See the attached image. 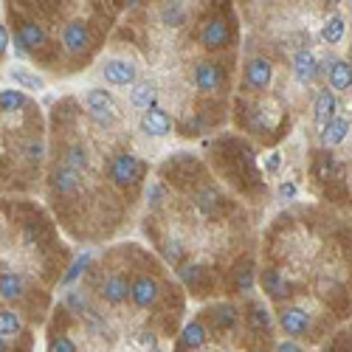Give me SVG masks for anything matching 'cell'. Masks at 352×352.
Returning <instances> with one entry per match:
<instances>
[{
	"label": "cell",
	"mask_w": 352,
	"mask_h": 352,
	"mask_svg": "<svg viewBox=\"0 0 352 352\" xmlns=\"http://www.w3.org/2000/svg\"><path fill=\"white\" fill-rule=\"evenodd\" d=\"M141 175H144V164L133 153H119L113 158V164H110V181L119 189L135 186L141 181Z\"/></svg>",
	"instance_id": "1"
},
{
	"label": "cell",
	"mask_w": 352,
	"mask_h": 352,
	"mask_svg": "<svg viewBox=\"0 0 352 352\" xmlns=\"http://www.w3.org/2000/svg\"><path fill=\"white\" fill-rule=\"evenodd\" d=\"M85 104H87V113H91V119L99 124V127H110L116 122V102L107 91L102 87H91V91L85 94Z\"/></svg>",
	"instance_id": "2"
},
{
	"label": "cell",
	"mask_w": 352,
	"mask_h": 352,
	"mask_svg": "<svg viewBox=\"0 0 352 352\" xmlns=\"http://www.w3.org/2000/svg\"><path fill=\"white\" fill-rule=\"evenodd\" d=\"M94 45V34H91V25L85 20H68L65 28H63V48L74 56L91 51Z\"/></svg>",
	"instance_id": "3"
},
{
	"label": "cell",
	"mask_w": 352,
	"mask_h": 352,
	"mask_svg": "<svg viewBox=\"0 0 352 352\" xmlns=\"http://www.w3.org/2000/svg\"><path fill=\"white\" fill-rule=\"evenodd\" d=\"M228 43H231V28H228V23L223 17L214 14V17H209L206 23H203V28H200V45L206 51H220Z\"/></svg>",
	"instance_id": "4"
},
{
	"label": "cell",
	"mask_w": 352,
	"mask_h": 352,
	"mask_svg": "<svg viewBox=\"0 0 352 352\" xmlns=\"http://www.w3.org/2000/svg\"><path fill=\"white\" fill-rule=\"evenodd\" d=\"M274 82V65L271 60H265V56H251V60L245 63V85L251 87V91L262 94L268 91Z\"/></svg>",
	"instance_id": "5"
},
{
	"label": "cell",
	"mask_w": 352,
	"mask_h": 352,
	"mask_svg": "<svg viewBox=\"0 0 352 352\" xmlns=\"http://www.w3.org/2000/svg\"><path fill=\"white\" fill-rule=\"evenodd\" d=\"M158 296H161V287H158V282L153 276H135L130 282V302L135 307L150 310L158 302Z\"/></svg>",
	"instance_id": "6"
},
{
	"label": "cell",
	"mask_w": 352,
	"mask_h": 352,
	"mask_svg": "<svg viewBox=\"0 0 352 352\" xmlns=\"http://www.w3.org/2000/svg\"><path fill=\"white\" fill-rule=\"evenodd\" d=\"M293 76H296V82H299L302 87L313 85V82L321 76V63L316 60L313 51L302 48V51L293 54Z\"/></svg>",
	"instance_id": "7"
},
{
	"label": "cell",
	"mask_w": 352,
	"mask_h": 352,
	"mask_svg": "<svg viewBox=\"0 0 352 352\" xmlns=\"http://www.w3.org/2000/svg\"><path fill=\"white\" fill-rule=\"evenodd\" d=\"M102 76L107 85H116V87H133L135 79H138V68L127 60H107L104 68H102Z\"/></svg>",
	"instance_id": "8"
},
{
	"label": "cell",
	"mask_w": 352,
	"mask_h": 352,
	"mask_svg": "<svg viewBox=\"0 0 352 352\" xmlns=\"http://www.w3.org/2000/svg\"><path fill=\"white\" fill-rule=\"evenodd\" d=\"M141 133L146 135H153V138H164L172 133V116L161 107H150V110H144L141 113V122H138Z\"/></svg>",
	"instance_id": "9"
},
{
	"label": "cell",
	"mask_w": 352,
	"mask_h": 352,
	"mask_svg": "<svg viewBox=\"0 0 352 352\" xmlns=\"http://www.w3.org/2000/svg\"><path fill=\"white\" fill-rule=\"evenodd\" d=\"M195 87L200 94H217L223 87V68L217 63H197L195 65Z\"/></svg>",
	"instance_id": "10"
},
{
	"label": "cell",
	"mask_w": 352,
	"mask_h": 352,
	"mask_svg": "<svg viewBox=\"0 0 352 352\" xmlns=\"http://www.w3.org/2000/svg\"><path fill=\"white\" fill-rule=\"evenodd\" d=\"M338 113V99H336V91L324 87V91L316 94V104H313V122L318 130H324Z\"/></svg>",
	"instance_id": "11"
},
{
	"label": "cell",
	"mask_w": 352,
	"mask_h": 352,
	"mask_svg": "<svg viewBox=\"0 0 352 352\" xmlns=\"http://www.w3.org/2000/svg\"><path fill=\"white\" fill-rule=\"evenodd\" d=\"M14 40H20L28 54H32V51H43L48 45V34H45V28L37 20H23L20 28H17V34H14Z\"/></svg>",
	"instance_id": "12"
},
{
	"label": "cell",
	"mask_w": 352,
	"mask_h": 352,
	"mask_svg": "<svg viewBox=\"0 0 352 352\" xmlns=\"http://www.w3.org/2000/svg\"><path fill=\"white\" fill-rule=\"evenodd\" d=\"M99 296H102V302H107V305H122V302H127L130 299V282L124 279V276H119V274H110V276H104L102 279V285H99Z\"/></svg>",
	"instance_id": "13"
},
{
	"label": "cell",
	"mask_w": 352,
	"mask_h": 352,
	"mask_svg": "<svg viewBox=\"0 0 352 352\" xmlns=\"http://www.w3.org/2000/svg\"><path fill=\"white\" fill-rule=\"evenodd\" d=\"M279 327H282L287 336L299 338V336H305V333L310 330V316H307V310H302V307H285V310L279 313Z\"/></svg>",
	"instance_id": "14"
},
{
	"label": "cell",
	"mask_w": 352,
	"mask_h": 352,
	"mask_svg": "<svg viewBox=\"0 0 352 352\" xmlns=\"http://www.w3.org/2000/svg\"><path fill=\"white\" fill-rule=\"evenodd\" d=\"M324 74H327L330 87L336 94H344V91H349V87H352V65L346 60H330L324 65Z\"/></svg>",
	"instance_id": "15"
},
{
	"label": "cell",
	"mask_w": 352,
	"mask_h": 352,
	"mask_svg": "<svg viewBox=\"0 0 352 352\" xmlns=\"http://www.w3.org/2000/svg\"><path fill=\"white\" fill-rule=\"evenodd\" d=\"M155 99H158V91L153 82H135L133 91H130V104L138 107V110H150L155 107Z\"/></svg>",
	"instance_id": "16"
},
{
	"label": "cell",
	"mask_w": 352,
	"mask_h": 352,
	"mask_svg": "<svg viewBox=\"0 0 352 352\" xmlns=\"http://www.w3.org/2000/svg\"><path fill=\"white\" fill-rule=\"evenodd\" d=\"M54 189L60 195H74L79 189V172L74 166H68V164L56 166L54 169Z\"/></svg>",
	"instance_id": "17"
},
{
	"label": "cell",
	"mask_w": 352,
	"mask_h": 352,
	"mask_svg": "<svg viewBox=\"0 0 352 352\" xmlns=\"http://www.w3.org/2000/svg\"><path fill=\"white\" fill-rule=\"evenodd\" d=\"M25 290V279L17 274V271H6L0 274V299L6 302H17Z\"/></svg>",
	"instance_id": "18"
},
{
	"label": "cell",
	"mask_w": 352,
	"mask_h": 352,
	"mask_svg": "<svg viewBox=\"0 0 352 352\" xmlns=\"http://www.w3.org/2000/svg\"><path fill=\"white\" fill-rule=\"evenodd\" d=\"M346 135H349V122L341 119V116H336V119L321 130V144L324 146H338V144L346 141Z\"/></svg>",
	"instance_id": "19"
},
{
	"label": "cell",
	"mask_w": 352,
	"mask_h": 352,
	"mask_svg": "<svg viewBox=\"0 0 352 352\" xmlns=\"http://www.w3.org/2000/svg\"><path fill=\"white\" fill-rule=\"evenodd\" d=\"M262 290L268 293L271 299H285L287 293H290V285L285 282V276L279 271H262Z\"/></svg>",
	"instance_id": "20"
},
{
	"label": "cell",
	"mask_w": 352,
	"mask_h": 352,
	"mask_svg": "<svg viewBox=\"0 0 352 352\" xmlns=\"http://www.w3.org/2000/svg\"><path fill=\"white\" fill-rule=\"evenodd\" d=\"M344 32H346V23L341 14H330L324 23H321V40L327 45H338L344 40Z\"/></svg>",
	"instance_id": "21"
},
{
	"label": "cell",
	"mask_w": 352,
	"mask_h": 352,
	"mask_svg": "<svg viewBox=\"0 0 352 352\" xmlns=\"http://www.w3.org/2000/svg\"><path fill=\"white\" fill-rule=\"evenodd\" d=\"M9 79L20 87V91H43V87H45V79L43 76L25 71V68H12L9 71Z\"/></svg>",
	"instance_id": "22"
},
{
	"label": "cell",
	"mask_w": 352,
	"mask_h": 352,
	"mask_svg": "<svg viewBox=\"0 0 352 352\" xmlns=\"http://www.w3.org/2000/svg\"><path fill=\"white\" fill-rule=\"evenodd\" d=\"M23 333V318L14 310H0V338H17Z\"/></svg>",
	"instance_id": "23"
},
{
	"label": "cell",
	"mask_w": 352,
	"mask_h": 352,
	"mask_svg": "<svg viewBox=\"0 0 352 352\" xmlns=\"http://www.w3.org/2000/svg\"><path fill=\"white\" fill-rule=\"evenodd\" d=\"M181 341L186 349H200L203 344H206V327L200 324V321H189V324L184 327L181 333Z\"/></svg>",
	"instance_id": "24"
},
{
	"label": "cell",
	"mask_w": 352,
	"mask_h": 352,
	"mask_svg": "<svg viewBox=\"0 0 352 352\" xmlns=\"http://www.w3.org/2000/svg\"><path fill=\"white\" fill-rule=\"evenodd\" d=\"M25 107V94L20 87H12V91H0V113H14Z\"/></svg>",
	"instance_id": "25"
},
{
	"label": "cell",
	"mask_w": 352,
	"mask_h": 352,
	"mask_svg": "<svg viewBox=\"0 0 352 352\" xmlns=\"http://www.w3.org/2000/svg\"><path fill=\"white\" fill-rule=\"evenodd\" d=\"M161 20H164V25H184L186 23V9L178 3V0H172V3H166L161 9Z\"/></svg>",
	"instance_id": "26"
},
{
	"label": "cell",
	"mask_w": 352,
	"mask_h": 352,
	"mask_svg": "<svg viewBox=\"0 0 352 352\" xmlns=\"http://www.w3.org/2000/svg\"><path fill=\"white\" fill-rule=\"evenodd\" d=\"M65 164L74 166L76 172L87 169V164H91V161H87V150H85L82 144H71V146H68V153H65Z\"/></svg>",
	"instance_id": "27"
},
{
	"label": "cell",
	"mask_w": 352,
	"mask_h": 352,
	"mask_svg": "<svg viewBox=\"0 0 352 352\" xmlns=\"http://www.w3.org/2000/svg\"><path fill=\"white\" fill-rule=\"evenodd\" d=\"M248 313H251L248 321H251V327H254V330H259V327H262V330H268V327H271V316H268V310L262 307V305H251Z\"/></svg>",
	"instance_id": "28"
},
{
	"label": "cell",
	"mask_w": 352,
	"mask_h": 352,
	"mask_svg": "<svg viewBox=\"0 0 352 352\" xmlns=\"http://www.w3.org/2000/svg\"><path fill=\"white\" fill-rule=\"evenodd\" d=\"M65 305H68L74 313H79V316H82V313H91V307H87V299L82 296V290H71L68 296H65Z\"/></svg>",
	"instance_id": "29"
},
{
	"label": "cell",
	"mask_w": 352,
	"mask_h": 352,
	"mask_svg": "<svg viewBox=\"0 0 352 352\" xmlns=\"http://www.w3.org/2000/svg\"><path fill=\"white\" fill-rule=\"evenodd\" d=\"M220 197H217V192L214 189H203L200 195H197V206L206 212V214H214V203H217Z\"/></svg>",
	"instance_id": "30"
},
{
	"label": "cell",
	"mask_w": 352,
	"mask_h": 352,
	"mask_svg": "<svg viewBox=\"0 0 352 352\" xmlns=\"http://www.w3.org/2000/svg\"><path fill=\"white\" fill-rule=\"evenodd\" d=\"M48 352H76V344L65 336H54L48 344Z\"/></svg>",
	"instance_id": "31"
},
{
	"label": "cell",
	"mask_w": 352,
	"mask_h": 352,
	"mask_svg": "<svg viewBox=\"0 0 352 352\" xmlns=\"http://www.w3.org/2000/svg\"><path fill=\"white\" fill-rule=\"evenodd\" d=\"M87 262H91V254H85V256H79V259L74 262V265H71V271L65 274L63 285H71V282H74V279H76V276H79V274H82V271L87 268Z\"/></svg>",
	"instance_id": "32"
},
{
	"label": "cell",
	"mask_w": 352,
	"mask_h": 352,
	"mask_svg": "<svg viewBox=\"0 0 352 352\" xmlns=\"http://www.w3.org/2000/svg\"><path fill=\"white\" fill-rule=\"evenodd\" d=\"M164 197V189H161V184H150V189H146V200L153 203V206H158V200Z\"/></svg>",
	"instance_id": "33"
},
{
	"label": "cell",
	"mask_w": 352,
	"mask_h": 352,
	"mask_svg": "<svg viewBox=\"0 0 352 352\" xmlns=\"http://www.w3.org/2000/svg\"><path fill=\"white\" fill-rule=\"evenodd\" d=\"M181 254H184V251H181V243H169V245H166V259H169V262H181Z\"/></svg>",
	"instance_id": "34"
},
{
	"label": "cell",
	"mask_w": 352,
	"mask_h": 352,
	"mask_svg": "<svg viewBox=\"0 0 352 352\" xmlns=\"http://www.w3.org/2000/svg\"><path fill=\"white\" fill-rule=\"evenodd\" d=\"M25 155L32 158V161H40V155H43V144H40V141H32V144H28V150H25Z\"/></svg>",
	"instance_id": "35"
},
{
	"label": "cell",
	"mask_w": 352,
	"mask_h": 352,
	"mask_svg": "<svg viewBox=\"0 0 352 352\" xmlns=\"http://www.w3.org/2000/svg\"><path fill=\"white\" fill-rule=\"evenodd\" d=\"M9 32H6V25L3 23H0V54H6V48H9Z\"/></svg>",
	"instance_id": "36"
},
{
	"label": "cell",
	"mask_w": 352,
	"mask_h": 352,
	"mask_svg": "<svg viewBox=\"0 0 352 352\" xmlns=\"http://www.w3.org/2000/svg\"><path fill=\"white\" fill-rule=\"evenodd\" d=\"M138 344H141V346L155 349V336H153V333H141V336H138Z\"/></svg>",
	"instance_id": "37"
},
{
	"label": "cell",
	"mask_w": 352,
	"mask_h": 352,
	"mask_svg": "<svg viewBox=\"0 0 352 352\" xmlns=\"http://www.w3.org/2000/svg\"><path fill=\"white\" fill-rule=\"evenodd\" d=\"M279 195L287 197V200H290V197H296V186H293V184H282V186H279Z\"/></svg>",
	"instance_id": "38"
},
{
	"label": "cell",
	"mask_w": 352,
	"mask_h": 352,
	"mask_svg": "<svg viewBox=\"0 0 352 352\" xmlns=\"http://www.w3.org/2000/svg\"><path fill=\"white\" fill-rule=\"evenodd\" d=\"M276 352H302V346H299V344H293V341H285V344L276 346Z\"/></svg>",
	"instance_id": "39"
},
{
	"label": "cell",
	"mask_w": 352,
	"mask_h": 352,
	"mask_svg": "<svg viewBox=\"0 0 352 352\" xmlns=\"http://www.w3.org/2000/svg\"><path fill=\"white\" fill-rule=\"evenodd\" d=\"M279 169V155H271L268 158V172H276Z\"/></svg>",
	"instance_id": "40"
},
{
	"label": "cell",
	"mask_w": 352,
	"mask_h": 352,
	"mask_svg": "<svg viewBox=\"0 0 352 352\" xmlns=\"http://www.w3.org/2000/svg\"><path fill=\"white\" fill-rule=\"evenodd\" d=\"M9 346H6V338H0V352H6Z\"/></svg>",
	"instance_id": "41"
},
{
	"label": "cell",
	"mask_w": 352,
	"mask_h": 352,
	"mask_svg": "<svg viewBox=\"0 0 352 352\" xmlns=\"http://www.w3.org/2000/svg\"><path fill=\"white\" fill-rule=\"evenodd\" d=\"M344 3H346V9H349V12H352V0H344Z\"/></svg>",
	"instance_id": "42"
},
{
	"label": "cell",
	"mask_w": 352,
	"mask_h": 352,
	"mask_svg": "<svg viewBox=\"0 0 352 352\" xmlns=\"http://www.w3.org/2000/svg\"><path fill=\"white\" fill-rule=\"evenodd\" d=\"M256 3H265V0H256Z\"/></svg>",
	"instance_id": "43"
},
{
	"label": "cell",
	"mask_w": 352,
	"mask_h": 352,
	"mask_svg": "<svg viewBox=\"0 0 352 352\" xmlns=\"http://www.w3.org/2000/svg\"><path fill=\"white\" fill-rule=\"evenodd\" d=\"M220 3H226V0H220Z\"/></svg>",
	"instance_id": "44"
},
{
	"label": "cell",
	"mask_w": 352,
	"mask_h": 352,
	"mask_svg": "<svg viewBox=\"0 0 352 352\" xmlns=\"http://www.w3.org/2000/svg\"><path fill=\"white\" fill-rule=\"evenodd\" d=\"M153 352H158V349H153Z\"/></svg>",
	"instance_id": "45"
}]
</instances>
